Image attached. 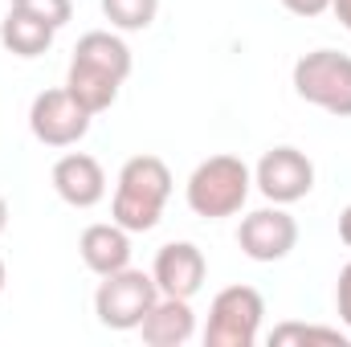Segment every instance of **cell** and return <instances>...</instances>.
I'll return each mask as SVG.
<instances>
[{
	"label": "cell",
	"mask_w": 351,
	"mask_h": 347,
	"mask_svg": "<svg viewBox=\"0 0 351 347\" xmlns=\"http://www.w3.org/2000/svg\"><path fill=\"white\" fill-rule=\"evenodd\" d=\"M131 49L119 33L110 29H90L78 37L74 45V58H70V70H66V90L94 115L110 110L119 86L131 78Z\"/></svg>",
	"instance_id": "cell-1"
},
{
	"label": "cell",
	"mask_w": 351,
	"mask_h": 347,
	"mask_svg": "<svg viewBox=\"0 0 351 347\" xmlns=\"http://www.w3.org/2000/svg\"><path fill=\"white\" fill-rule=\"evenodd\" d=\"M335 311H339L343 327L351 331V261L339 270V282H335Z\"/></svg>",
	"instance_id": "cell-18"
},
{
	"label": "cell",
	"mask_w": 351,
	"mask_h": 347,
	"mask_svg": "<svg viewBox=\"0 0 351 347\" xmlns=\"http://www.w3.org/2000/svg\"><path fill=\"white\" fill-rule=\"evenodd\" d=\"M12 8H25V12L41 16L45 25H53V29L70 25V16H74V0H12Z\"/></svg>",
	"instance_id": "cell-17"
},
{
	"label": "cell",
	"mask_w": 351,
	"mask_h": 347,
	"mask_svg": "<svg viewBox=\"0 0 351 347\" xmlns=\"http://www.w3.org/2000/svg\"><path fill=\"white\" fill-rule=\"evenodd\" d=\"M269 344H335V347H343V344H348V335H343V331H335V327H306V323H282V327H274Z\"/></svg>",
	"instance_id": "cell-16"
},
{
	"label": "cell",
	"mask_w": 351,
	"mask_h": 347,
	"mask_svg": "<svg viewBox=\"0 0 351 347\" xmlns=\"http://www.w3.org/2000/svg\"><path fill=\"white\" fill-rule=\"evenodd\" d=\"M139 335L147 347H180L196 335V315H192V298H172L160 294L156 307L143 315Z\"/></svg>",
	"instance_id": "cell-13"
},
{
	"label": "cell",
	"mask_w": 351,
	"mask_h": 347,
	"mask_svg": "<svg viewBox=\"0 0 351 347\" xmlns=\"http://www.w3.org/2000/svg\"><path fill=\"white\" fill-rule=\"evenodd\" d=\"M78 254L86 261L90 274L106 278V274H119L131 265V233L119 225V221H98L86 225L82 237H78Z\"/></svg>",
	"instance_id": "cell-12"
},
{
	"label": "cell",
	"mask_w": 351,
	"mask_h": 347,
	"mask_svg": "<svg viewBox=\"0 0 351 347\" xmlns=\"http://www.w3.org/2000/svg\"><path fill=\"white\" fill-rule=\"evenodd\" d=\"M331 12L339 16V25L351 33V0H331Z\"/></svg>",
	"instance_id": "cell-20"
},
{
	"label": "cell",
	"mask_w": 351,
	"mask_h": 347,
	"mask_svg": "<svg viewBox=\"0 0 351 347\" xmlns=\"http://www.w3.org/2000/svg\"><path fill=\"white\" fill-rule=\"evenodd\" d=\"M265 298L254 286H225L208 307L204 347H254L262 335Z\"/></svg>",
	"instance_id": "cell-6"
},
{
	"label": "cell",
	"mask_w": 351,
	"mask_h": 347,
	"mask_svg": "<svg viewBox=\"0 0 351 347\" xmlns=\"http://www.w3.org/2000/svg\"><path fill=\"white\" fill-rule=\"evenodd\" d=\"M172 196V172L160 156H131L110 196V221H119L127 233H152L164 217V204Z\"/></svg>",
	"instance_id": "cell-2"
},
{
	"label": "cell",
	"mask_w": 351,
	"mask_h": 347,
	"mask_svg": "<svg viewBox=\"0 0 351 347\" xmlns=\"http://www.w3.org/2000/svg\"><path fill=\"white\" fill-rule=\"evenodd\" d=\"M204 274H208V261H204V254L192 241L160 246L156 265H152V278H156L160 294H172V298H192L204 286Z\"/></svg>",
	"instance_id": "cell-10"
},
{
	"label": "cell",
	"mask_w": 351,
	"mask_h": 347,
	"mask_svg": "<svg viewBox=\"0 0 351 347\" xmlns=\"http://www.w3.org/2000/svg\"><path fill=\"white\" fill-rule=\"evenodd\" d=\"M4 282H8V270H4V258H0V290H4Z\"/></svg>",
	"instance_id": "cell-23"
},
{
	"label": "cell",
	"mask_w": 351,
	"mask_h": 347,
	"mask_svg": "<svg viewBox=\"0 0 351 347\" xmlns=\"http://www.w3.org/2000/svg\"><path fill=\"white\" fill-rule=\"evenodd\" d=\"M282 8L294 12V16H319V12L331 8V0H282Z\"/></svg>",
	"instance_id": "cell-19"
},
{
	"label": "cell",
	"mask_w": 351,
	"mask_h": 347,
	"mask_svg": "<svg viewBox=\"0 0 351 347\" xmlns=\"http://www.w3.org/2000/svg\"><path fill=\"white\" fill-rule=\"evenodd\" d=\"M237 246L250 261H282L298 246V221L286 213V204H269L250 217H241Z\"/></svg>",
	"instance_id": "cell-9"
},
{
	"label": "cell",
	"mask_w": 351,
	"mask_h": 347,
	"mask_svg": "<svg viewBox=\"0 0 351 347\" xmlns=\"http://www.w3.org/2000/svg\"><path fill=\"white\" fill-rule=\"evenodd\" d=\"M254 172L245 168L241 156H208L204 164H196L188 184H184V200L196 217L204 221H221L241 213V204L250 200Z\"/></svg>",
	"instance_id": "cell-3"
},
{
	"label": "cell",
	"mask_w": 351,
	"mask_h": 347,
	"mask_svg": "<svg viewBox=\"0 0 351 347\" xmlns=\"http://www.w3.org/2000/svg\"><path fill=\"white\" fill-rule=\"evenodd\" d=\"M53 33H58L53 25H45L41 16H33L25 8H12V4H8V12L0 21V45L12 58H41L53 45Z\"/></svg>",
	"instance_id": "cell-14"
},
{
	"label": "cell",
	"mask_w": 351,
	"mask_h": 347,
	"mask_svg": "<svg viewBox=\"0 0 351 347\" xmlns=\"http://www.w3.org/2000/svg\"><path fill=\"white\" fill-rule=\"evenodd\" d=\"M4 225H8V200L0 196V233H4Z\"/></svg>",
	"instance_id": "cell-22"
},
{
	"label": "cell",
	"mask_w": 351,
	"mask_h": 347,
	"mask_svg": "<svg viewBox=\"0 0 351 347\" xmlns=\"http://www.w3.org/2000/svg\"><path fill=\"white\" fill-rule=\"evenodd\" d=\"M156 298H160L156 278L127 265V270L106 274L98 282V290H94V315L110 331H139V323L156 307Z\"/></svg>",
	"instance_id": "cell-5"
},
{
	"label": "cell",
	"mask_w": 351,
	"mask_h": 347,
	"mask_svg": "<svg viewBox=\"0 0 351 347\" xmlns=\"http://www.w3.org/2000/svg\"><path fill=\"white\" fill-rule=\"evenodd\" d=\"M254 184H258V192L269 204H294V200L311 196L315 164L298 147H269L258 160V168H254Z\"/></svg>",
	"instance_id": "cell-8"
},
{
	"label": "cell",
	"mask_w": 351,
	"mask_h": 347,
	"mask_svg": "<svg viewBox=\"0 0 351 347\" xmlns=\"http://www.w3.org/2000/svg\"><path fill=\"white\" fill-rule=\"evenodd\" d=\"M294 90L302 102L351 119V58L339 49H315L294 62Z\"/></svg>",
	"instance_id": "cell-4"
},
{
	"label": "cell",
	"mask_w": 351,
	"mask_h": 347,
	"mask_svg": "<svg viewBox=\"0 0 351 347\" xmlns=\"http://www.w3.org/2000/svg\"><path fill=\"white\" fill-rule=\"evenodd\" d=\"M53 192L70 204V208H94L102 196H106V172H102V164L86 156V152H70V156H62L58 164H53Z\"/></svg>",
	"instance_id": "cell-11"
},
{
	"label": "cell",
	"mask_w": 351,
	"mask_h": 347,
	"mask_svg": "<svg viewBox=\"0 0 351 347\" xmlns=\"http://www.w3.org/2000/svg\"><path fill=\"white\" fill-rule=\"evenodd\" d=\"M339 241H343V246L351 250V204L343 208V213H339Z\"/></svg>",
	"instance_id": "cell-21"
},
{
	"label": "cell",
	"mask_w": 351,
	"mask_h": 347,
	"mask_svg": "<svg viewBox=\"0 0 351 347\" xmlns=\"http://www.w3.org/2000/svg\"><path fill=\"white\" fill-rule=\"evenodd\" d=\"M90 119L94 115L66 86L41 90L33 98V106H29V131L45 147H74L78 139H86Z\"/></svg>",
	"instance_id": "cell-7"
},
{
	"label": "cell",
	"mask_w": 351,
	"mask_h": 347,
	"mask_svg": "<svg viewBox=\"0 0 351 347\" xmlns=\"http://www.w3.org/2000/svg\"><path fill=\"white\" fill-rule=\"evenodd\" d=\"M156 12H160V0H102V16H106L114 29H123V33H143V29H152Z\"/></svg>",
	"instance_id": "cell-15"
}]
</instances>
